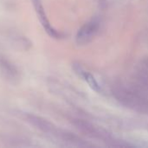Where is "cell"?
<instances>
[{"instance_id":"6da1fadb","label":"cell","mask_w":148,"mask_h":148,"mask_svg":"<svg viewBox=\"0 0 148 148\" xmlns=\"http://www.w3.org/2000/svg\"><path fill=\"white\" fill-rule=\"evenodd\" d=\"M97 31V24L95 22L86 23L78 32L76 39L78 43L84 44L89 42Z\"/></svg>"},{"instance_id":"7a4b0ae2","label":"cell","mask_w":148,"mask_h":148,"mask_svg":"<svg viewBox=\"0 0 148 148\" xmlns=\"http://www.w3.org/2000/svg\"><path fill=\"white\" fill-rule=\"evenodd\" d=\"M33 3H34V5H35V8H36V10L38 14V16H39V19L42 23V24L43 25V27L45 28L46 31L52 36H57V33L56 31L50 26L46 16H45V13H44V10H43V8L42 6V3H40V0H33Z\"/></svg>"},{"instance_id":"3957f363","label":"cell","mask_w":148,"mask_h":148,"mask_svg":"<svg viewBox=\"0 0 148 148\" xmlns=\"http://www.w3.org/2000/svg\"><path fill=\"white\" fill-rule=\"evenodd\" d=\"M78 71H79V73H80V75L83 78V80H84L85 82H88V84L90 86V88H91L92 89H94V90L96 91V92H101V87H100L98 82L96 81V79L95 78L94 75H92L89 72L85 71V70L80 69V70H78Z\"/></svg>"}]
</instances>
